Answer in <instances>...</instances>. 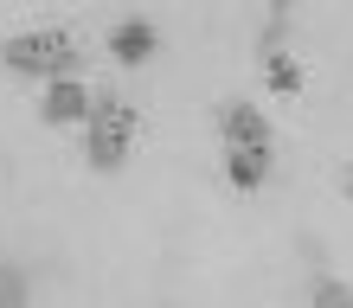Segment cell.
Listing matches in <instances>:
<instances>
[{"label":"cell","mask_w":353,"mask_h":308,"mask_svg":"<svg viewBox=\"0 0 353 308\" xmlns=\"http://www.w3.org/2000/svg\"><path fill=\"white\" fill-rule=\"evenodd\" d=\"M77 116H90V90L77 84V77L46 84V122H77Z\"/></svg>","instance_id":"4"},{"label":"cell","mask_w":353,"mask_h":308,"mask_svg":"<svg viewBox=\"0 0 353 308\" xmlns=\"http://www.w3.org/2000/svg\"><path fill=\"white\" fill-rule=\"evenodd\" d=\"M308 302L315 308H353V289L341 276H315V289H308Z\"/></svg>","instance_id":"7"},{"label":"cell","mask_w":353,"mask_h":308,"mask_svg":"<svg viewBox=\"0 0 353 308\" xmlns=\"http://www.w3.org/2000/svg\"><path fill=\"white\" fill-rule=\"evenodd\" d=\"M283 32H289V7H270V32H263V52H276V45H283Z\"/></svg>","instance_id":"10"},{"label":"cell","mask_w":353,"mask_h":308,"mask_svg":"<svg viewBox=\"0 0 353 308\" xmlns=\"http://www.w3.org/2000/svg\"><path fill=\"white\" fill-rule=\"evenodd\" d=\"M0 58H7V71H19V77H46V84L71 77V65H77V52H71L65 32H19V39H7V45H0Z\"/></svg>","instance_id":"1"},{"label":"cell","mask_w":353,"mask_h":308,"mask_svg":"<svg viewBox=\"0 0 353 308\" xmlns=\"http://www.w3.org/2000/svg\"><path fill=\"white\" fill-rule=\"evenodd\" d=\"M270 84H276V90H302V71L289 65L283 52H270Z\"/></svg>","instance_id":"9"},{"label":"cell","mask_w":353,"mask_h":308,"mask_svg":"<svg viewBox=\"0 0 353 308\" xmlns=\"http://www.w3.org/2000/svg\"><path fill=\"white\" fill-rule=\"evenodd\" d=\"M135 135V110L122 96H90V167H122Z\"/></svg>","instance_id":"2"},{"label":"cell","mask_w":353,"mask_h":308,"mask_svg":"<svg viewBox=\"0 0 353 308\" xmlns=\"http://www.w3.org/2000/svg\"><path fill=\"white\" fill-rule=\"evenodd\" d=\"M219 135L232 141V154H263L270 161V122L251 110V103H225L219 110Z\"/></svg>","instance_id":"3"},{"label":"cell","mask_w":353,"mask_h":308,"mask_svg":"<svg viewBox=\"0 0 353 308\" xmlns=\"http://www.w3.org/2000/svg\"><path fill=\"white\" fill-rule=\"evenodd\" d=\"M110 52H116V65H148L154 26H148V19H122V26L110 32Z\"/></svg>","instance_id":"5"},{"label":"cell","mask_w":353,"mask_h":308,"mask_svg":"<svg viewBox=\"0 0 353 308\" xmlns=\"http://www.w3.org/2000/svg\"><path fill=\"white\" fill-rule=\"evenodd\" d=\"M225 174H232L238 193H257L263 174H270V161H263V154H232V161H225Z\"/></svg>","instance_id":"6"},{"label":"cell","mask_w":353,"mask_h":308,"mask_svg":"<svg viewBox=\"0 0 353 308\" xmlns=\"http://www.w3.org/2000/svg\"><path fill=\"white\" fill-rule=\"evenodd\" d=\"M0 308H26V283H19L13 263H0Z\"/></svg>","instance_id":"8"}]
</instances>
